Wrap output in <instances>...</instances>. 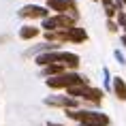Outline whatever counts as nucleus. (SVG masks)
I'll return each mask as SVG.
<instances>
[{"label":"nucleus","mask_w":126,"mask_h":126,"mask_svg":"<svg viewBox=\"0 0 126 126\" xmlns=\"http://www.w3.org/2000/svg\"><path fill=\"white\" fill-rule=\"evenodd\" d=\"M86 90H88V86H71V88H66L64 92L68 94V96H75V98H79V100H83V96H86Z\"/></svg>","instance_id":"ddd939ff"},{"label":"nucleus","mask_w":126,"mask_h":126,"mask_svg":"<svg viewBox=\"0 0 126 126\" xmlns=\"http://www.w3.org/2000/svg\"><path fill=\"white\" fill-rule=\"evenodd\" d=\"M83 100H88V103H94V105H98L100 100H103V90H100V88H94V86H88Z\"/></svg>","instance_id":"9b49d317"},{"label":"nucleus","mask_w":126,"mask_h":126,"mask_svg":"<svg viewBox=\"0 0 126 126\" xmlns=\"http://www.w3.org/2000/svg\"><path fill=\"white\" fill-rule=\"evenodd\" d=\"M43 105L47 107H58V109H79V98L68 96V94H60V92H51L43 98Z\"/></svg>","instance_id":"20e7f679"},{"label":"nucleus","mask_w":126,"mask_h":126,"mask_svg":"<svg viewBox=\"0 0 126 126\" xmlns=\"http://www.w3.org/2000/svg\"><path fill=\"white\" fill-rule=\"evenodd\" d=\"M77 26V17L68 13H51L45 19H41V30L51 32V30H71Z\"/></svg>","instance_id":"7ed1b4c3"},{"label":"nucleus","mask_w":126,"mask_h":126,"mask_svg":"<svg viewBox=\"0 0 126 126\" xmlns=\"http://www.w3.org/2000/svg\"><path fill=\"white\" fill-rule=\"evenodd\" d=\"M21 19H45L47 15H51V11L43 4H24V7L17 11Z\"/></svg>","instance_id":"39448f33"},{"label":"nucleus","mask_w":126,"mask_h":126,"mask_svg":"<svg viewBox=\"0 0 126 126\" xmlns=\"http://www.w3.org/2000/svg\"><path fill=\"white\" fill-rule=\"evenodd\" d=\"M111 83H113V75L109 73L107 66H103V90L109 92V90H111Z\"/></svg>","instance_id":"4468645a"},{"label":"nucleus","mask_w":126,"mask_h":126,"mask_svg":"<svg viewBox=\"0 0 126 126\" xmlns=\"http://www.w3.org/2000/svg\"><path fill=\"white\" fill-rule=\"evenodd\" d=\"M107 30H109V32H118V30H120V24L115 19H107Z\"/></svg>","instance_id":"f3484780"},{"label":"nucleus","mask_w":126,"mask_h":126,"mask_svg":"<svg viewBox=\"0 0 126 126\" xmlns=\"http://www.w3.org/2000/svg\"><path fill=\"white\" fill-rule=\"evenodd\" d=\"M94 2H100V0H94Z\"/></svg>","instance_id":"a878e982"},{"label":"nucleus","mask_w":126,"mask_h":126,"mask_svg":"<svg viewBox=\"0 0 126 126\" xmlns=\"http://www.w3.org/2000/svg\"><path fill=\"white\" fill-rule=\"evenodd\" d=\"M90 86L86 75L77 73V71H64L60 75H53V77H45V86L51 90V92H60V90H66L71 86Z\"/></svg>","instance_id":"f257e3e1"},{"label":"nucleus","mask_w":126,"mask_h":126,"mask_svg":"<svg viewBox=\"0 0 126 126\" xmlns=\"http://www.w3.org/2000/svg\"><path fill=\"white\" fill-rule=\"evenodd\" d=\"M105 15H107V19H115V15H118V9L111 4V7H107V9H105Z\"/></svg>","instance_id":"a211bd4d"},{"label":"nucleus","mask_w":126,"mask_h":126,"mask_svg":"<svg viewBox=\"0 0 126 126\" xmlns=\"http://www.w3.org/2000/svg\"><path fill=\"white\" fill-rule=\"evenodd\" d=\"M113 58L118 60V64H122V66L126 64V56L122 53V49H115V51H113Z\"/></svg>","instance_id":"dca6fc26"},{"label":"nucleus","mask_w":126,"mask_h":126,"mask_svg":"<svg viewBox=\"0 0 126 126\" xmlns=\"http://www.w3.org/2000/svg\"><path fill=\"white\" fill-rule=\"evenodd\" d=\"M77 126H88V124H77Z\"/></svg>","instance_id":"b1692460"},{"label":"nucleus","mask_w":126,"mask_h":126,"mask_svg":"<svg viewBox=\"0 0 126 126\" xmlns=\"http://www.w3.org/2000/svg\"><path fill=\"white\" fill-rule=\"evenodd\" d=\"M58 62H60V64H64L68 71H77V68H79L81 58H79V53H75V51L60 49V51H58Z\"/></svg>","instance_id":"0eeeda50"},{"label":"nucleus","mask_w":126,"mask_h":126,"mask_svg":"<svg viewBox=\"0 0 126 126\" xmlns=\"http://www.w3.org/2000/svg\"><path fill=\"white\" fill-rule=\"evenodd\" d=\"M122 30H124V34H126V26H124V28H122Z\"/></svg>","instance_id":"5701e85b"},{"label":"nucleus","mask_w":126,"mask_h":126,"mask_svg":"<svg viewBox=\"0 0 126 126\" xmlns=\"http://www.w3.org/2000/svg\"><path fill=\"white\" fill-rule=\"evenodd\" d=\"M113 7H115V9H118V11H124V2H122V0H113Z\"/></svg>","instance_id":"6ab92c4d"},{"label":"nucleus","mask_w":126,"mask_h":126,"mask_svg":"<svg viewBox=\"0 0 126 126\" xmlns=\"http://www.w3.org/2000/svg\"><path fill=\"white\" fill-rule=\"evenodd\" d=\"M43 71V77H53V75H60V73H64V71H68L64 64H49V66H43L41 68Z\"/></svg>","instance_id":"f8f14e48"},{"label":"nucleus","mask_w":126,"mask_h":126,"mask_svg":"<svg viewBox=\"0 0 126 126\" xmlns=\"http://www.w3.org/2000/svg\"><path fill=\"white\" fill-rule=\"evenodd\" d=\"M122 2H124V7H126V0H122Z\"/></svg>","instance_id":"393cba45"},{"label":"nucleus","mask_w":126,"mask_h":126,"mask_svg":"<svg viewBox=\"0 0 126 126\" xmlns=\"http://www.w3.org/2000/svg\"><path fill=\"white\" fill-rule=\"evenodd\" d=\"M64 115L77 124L88 126H109V115L98 109H64Z\"/></svg>","instance_id":"f03ea898"},{"label":"nucleus","mask_w":126,"mask_h":126,"mask_svg":"<svg viewBox=\"0 0 126 126\" xmlns=\"http://www.w3.org/2000/svg\"><path fill=\"white\" fill-rule=\"evenodd\" d=\"M115 21L120 24V28H124V26H126V9H124V11H118V15H115Z\"/></svg>","instance_id":"2eb2a0df"},{"label":"nucleus","mask_w":126,"mask_h":126,"mask_svg":"<svg viewBox=\"0 0 126 126\" xmlns=\"http://www.w3.org/2000/svg\"><path fill=\"white\" fill-rule=\"evenodd\" d=\"M41 34H43L41 26H34V24H24V26L17 30V36H19L21 41H34L36 36H41Z\"/></svg>","instance_id":"6e6552de"},{"label":"nucleus","mask_w":126,"mask_h":126,"mask_svg":"<svg viewBox=\"0 0 126 126\" xmlns=\"http://www.w3.org/2000/svg\"><path fill=\"white\" fill-rule=\"evenodd\" d=\"M111 92H113V96H115L118 100H122V103L126 100V79L124 77H113Z\"/></svg>","instance_id":"1a4fd4ad"},{"label":"nucleus","mask_w":126,"mask_h":126,"mask_svg":"<svg viewBox=\"0 0 126 126\" xmlns=\"http://www.w3.org/2000/svg\"><path fill=\"white\" fill-rule=\"evenodd\" d=\"M120 43H122V47L126 49V34H122V36H120Z\"/></svg>","instance_id":"412c9836"},{"label":"nucleus","mask_w":126,"mask_h":126,"mask_svg":"<svg viewBox=\"0 0 126 126\" xmlns=\"http://www.w3.org/2000/svg\"><path fill=\"white\" fill-rule=\"evenodd\" d=\"M51 13H68L77 17V0H45Z\"/></svg>","instance_id":"423d86ee"},{"label":"nucleus","mask_w":126,"mask_h":126,"mask_svg":"<svg viewBox=\"0 0 126 126\" xmlns=\"http://www.w3.org/2000/svg\"><path fill=\"white\" fill-rule=\"evenodd\" d=\"M88 41V32L83 28H71L68 30V43H75V45H79V43H86Z\"/></svg>","instance_id":"9d476101"},{"label":"nucleus","mask_w":126,"mask_h":126,"mask_svg":"<svg viewBox=\"0 0 126 126\" xmlns=\"http://www.w3.org/2000/svg\"><path fill=\"white\" fill-rule=\"evenodd\" d=\"M100 4H103V7H111V4H113V0H100Z\"/></svg>","instance_id":"aec40b11"},{"label":"nucleus","mask_w":126,"mask_h":126,"mask_svg":"<svg viewBox=\"0 0 126 126\" xmlns=\"http://www.w3.org/2000/svg\"><path fill=\"white\" fill-rule=\"evenodd\" d=\"M45 126H64V124H58V122H47Z\"/></svg>","instance_id":"4be33fe9"}]
</instances>
